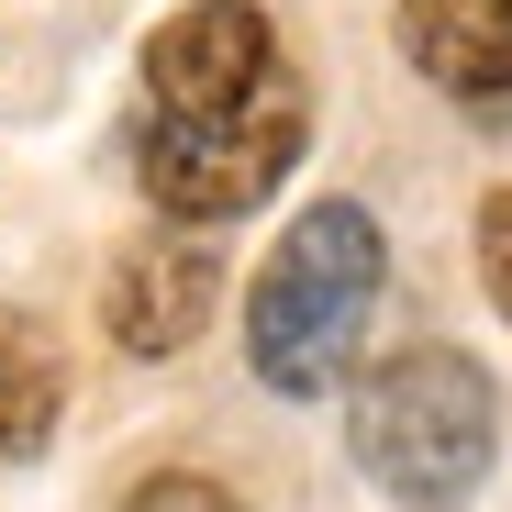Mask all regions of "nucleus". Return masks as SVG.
Masks as SVG:
<instances>
[{
	"label": "nucleus",
	"instance_id": "obj_1",
	"mask_svg": "<svg viewBox=\"0 0 512 512\" xmlns=\"http://www.w3.org/2000/svg\"><path fill=\"white\" fill-rule=\"evenodd\" d=\"M312 101L301 67L279 56L268 12L245 0H190L145 34V134H134V179L156 212L223 223L245 201L279 190V167L301 156Z\"/></svg>",
	"mask_w": 512,
	"mask_h": 512
},
{
	"label": "nucleus",
	"instance_id": "obj_7",
	"mask_svg": "<svg viewBox=\"0 0 512 512\" xmlns=\"http://www.w3.org/2000/svg\"><path fill=\"white\" fill-rule=\"evenodd\" d=\"M479 279H490V301L512 312V190L479 201Z\"/></svg>",
	"mask_w": 512,
	"mask_h": 512
},
{
	"label": "nucleus",
	"instance_id": "obj_8",
	"mask_svg": "<svg viewBox=\"0 0 512 512\" xmlns=\"http://www.w3.org/2000/svg\"><path fill=\"white\" fill-rule=\"evenodd\" d=\"M123 512H245L234 490H212V479H145Z\"/></svg>",
	"mask_w": 512,
	"mask_h": 512
},
{
	"label": "nucleus",
	"instance_id": "obj_2",
	"mask_svg": "<svg viewBox=\"0 0 512 512\" xmlns=\"http://www.w3.org/2000/svg\"><path fill=\"white\" fill-rule=\"evenodd\" d=\"M368 301H379V223L357 201H312L290 223V245L268 256V279H256L245 301V357L268 390L312 401L334 390V368L357 357V334H368Z\"/></svg>",
	"mask_w": 512,
	"mask_h": 512
},
{
	"label": "nucleus",
	"instance_id": "obj_4",
	"mask_svg": "<svg viewBox=\"0 0 512 512\" xmlns=\"http://www.w3.org/2000/svg\"><path fill=\"white\" fill-rule=\"evenodd\" d=\"M212 290H223V268L201 245H134L112 268V290H101V323H112V346H134V357H179L190 334L212 323Z\"/></svg>",
	"mask_w": 512,
	"mask_h": 512
},
{
	"label": "nucleus",
	"instance_id": "obj_5",
	"mask_svg": "<svg viewBox=\"0 0 512 512\" xmlns=\"http://www.w3.org/2000/svg\"><path fill=\"white\" fill-rule=\"evenodd\" d=\"M401 56L446 101H512V0H401Z\"/></svg>",
	"mask_w": 512,
	"mask_h": 512
},
{
	"label": "nucleus",
	"instance_id": "obj_3",
	"mask_svg": "<svg viewBox=\"0 0 512 512\" xmlns=\"http://www.w3.org/2000/svg\"><path fill=\"white\" fill-rule=\"evenodd\" d=\"M490 435H501V401H490L479 357L435 346V334L390 346V357L357 379V401H346L357 468H368L379 490H401V501H457V490H479Z\"/></svg>",
	"mask_w": 512,
	"mask_h": 512
},
{
	"label": "nucleus",
	"instance_id": "obj_6",
	"mask_svg": "<svg viewBox=\"0 0 512 512\" xmlns=\"http://www.w3.org/2000/svg\"><path fill=\"white\" fill-rule=\"evenodd\" d=\"M56 412H67V357H56V334L23 323V312H0V457H34L56 435Z\"/></svg>",
	"mask_w": 512,
	"mask_h": 512
}]
</instances>
